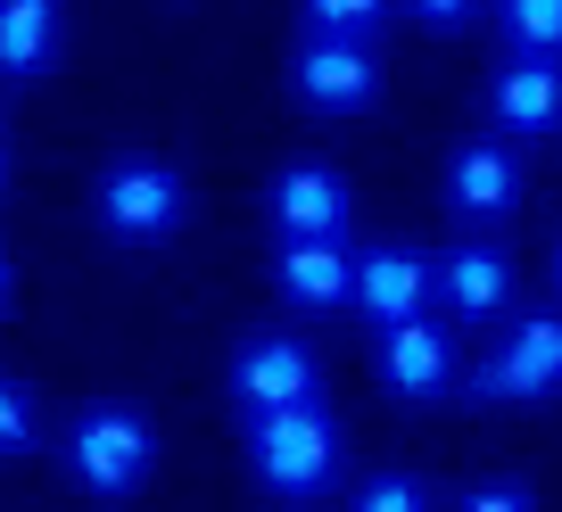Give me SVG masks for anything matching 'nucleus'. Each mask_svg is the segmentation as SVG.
I'll return each mask as SVG.
<instances>
[{
  "instance_id": "f257e3e1",
  "label": "nucleus",
  "mask_w": 562,
  "mask_h": 512,
  "mask_svg": "<svg viewBox=\"0 0 562 512\" xmlns=\"http://www.w3.org/2000/svg\"><path fill=\"white\" fill-rule=\"evenodd\" d=\"M339 455H348V439H339V413L323 406V397L315 406H281V413H248V471H257V488L281 496V504L331 496Z\"/></svg>"
},
{
  "instance_id": "f03ea898",
  "label": "nucleus",
  "mask_w": 562,
  "mask_h": 512,
  "mask_svg": "<svg viewBox=\"0 0 562 512\" xmlns=\"http://www.w3.org/2000/svg\"><path fill=\"white\" fill-rule=\"evenodd\" d=\"M91 207H100V224L116 231V240L158 248V240H175L182 215H191V182H182L166 158H149V149H124V158L100 166V191H91Z\"/></svg>"
},
{
  "instance_id": "7ed1b4c3",
  "label": "nucleus",
  "mask_w": 562,
  "mask_h": 512,
  "mask_svg": "<svg viewBox=\"0 0 562 512\" xmlns=\"http://www.w3.org/2000/svg\"><path fill=\"white\" fill-rule=\"evenodd\" d=\"M149 463H158V430H149V413L140 406H83L67 430V471L83 496H100V504H116V496H133L140 479H149Z\"/></svg>"
},
{
  "instance_id": "20e7f679",
  "label": "nucleus",
  "mask_w": 562,
  "mask_h": 512,
  "mask_svg": "<svg viewBox=\"0 0 562 512\" xmlns=\"http://www.w3.org/2000/svg\"><path fill=\"white\" fill-rule=\"evenodd\" d=\"M554 389H562V315H521L496 339V355L472 372V397H488V406H529Z\"/></svg>"
},
{
  "instance_id": "39448f33",
  "label": "nucleus",
  "mask_w": 562,
  "mask_h": 512,
  "mask_svg": "<svg viewBox=\"0 0 562 512\" xmlns=\"http://www.w3.org/2000/svg\"><path fill=\"white\" fill-rule=\"evenodd\" d=\"M372 372H381V389H389V397H414V406H430V397L456 389V331H447L439 315L389 322V331H372Z\"/></svg>"
},
{
  "instance_id": "423d86ee",
  "label": "nucleus",
  "mask_w": 562,
  "mask_h": 512,
  "mask_svg": "<svg viewBox=\"0 0 562 512\" xmlns=\"http://www.w3.org/2000/svg\"><path fill=\"white\" fill-rule=\"evenodd\" d=\"M232 397H240L248 413L315 406V397H323V372H315V355H306V339H290V331L240 339V355H232Z\"/></svg>"
},
{
  "instance_id": "0eeeda50",
  "label": "nucleus",
  "mask_w": 562,
  "mask_h": 512,
  "mask_svg": "<svg viewBox=\"0 0 562 512\" xmlns=\"http://www.w3.org/2000/svg\"><path fill=\"white\" fill-rule=\"evenodd\" d=\"M265 215H273L281 240H348V215H356L348 174H339V166H323V158H290V166L273 174Z\"/></svg>"
},
{
  "instance_id": "6e6552de",
  "label": "nucleus",
  "mask_w": 562,
  "mask_h": 512,
  "mask_svg": "<svg viewBox=\"0 0 562 512\" xmlns=\"http://www.w3.org/2000/svg\"><path fill=\"white\" fill-rule=\"evenodd\" d=\"M290 83L323 116H364L381 100V58H372V42H315L306 34L299 58H290Z\"/></svg>"
},
{
  "instance_id": "1a4fd4ad",
  "label": "nucleus",
  "mask_w": 562,
  "mask_h": 512,
  "mask_svg": "<svg viewBox=\"0 0 562 512\" xmlns=\"http://www.w3.org/2000/svg\"><path fill=\"white\" fill-rule=\"evenodd\" d=\"M496 141H546L562 133V58H505L488 75Z\"/></svg>"
},
{
  "instance_id": "9d476101",
  "label": "nucleus",
  "mask_w": 562,
  "mask_h": 512,
  "mask_svg": "<svg viewBox=\"0 0 562 512\" xmlns=\"http://www.w3.org/2000/svg\"><path fill=\"white\" fill-rule=\"evenodd\" d=\"M348 306L372 322V331L430 315V257H414V248H364V257H356Z\"/></svg>"
},
{
  "instance_id": "9b49d317",
  "label": "nucleus",
  "mask_w": 562,
  "mask_h": 512,
  "mask_svg": "<svg viewBox=\"0 0 562 512\" xmlns=\"http://www.w3.org/2000/svg\"><path fill=\"white\" fill-rule=\"evenodd\" d=\"M513 198H521L513 141H456L447 149V207L463 224H496V215H513Z\"/></svg>"
},
{
  "instance_id": "f8f14e48",
  "label": "nucleus",
  "mask_w": 562,
  "mask_h": 512,
  "mask_svg": "<svg viewBox=\"0 0 562 512\" xmlns=\"http://www.w3.org/2000/svg\"><path fill=\"white\" fill-rule=\"evenodd\" d=\"M430 298H439L447 315H463V322H496L513 306V257L505 248H480V240L447 248L439 265H430Z\"/></svg>"
},
{
  "instance_id": "ddd939ff",
  "label": "nucleus",
  "mask_w": 562,
  "mask_h": 512,
  "mask_svg": "<svg viewBox=\"0 0 562 512\" xmlns=\"http://www.w3.org/2000/svg\"><path fill=\"white\" fill-rule=\"evenodd\" d=\"M273 282H281L290 306L331 315V306H348V289H356V257H348V240H281L273 248Z\"/></svg>"
},
{
  "instance_id": "4468645a",
  "label": "nucleus",
  "mask_w": 562,
  "mask_h": 512,
  "mask_svg": "<svg viewBox=\"0 0 562 512\" xmlns=\"http://www.w3.org/2000/svg\"><path fill=\"white\" fill-rule=\"evenodd\" d=\"M58 50H67L58 0H0V75H42Z\"/></svg>"
},
{
  "instance_id": "2eb2a0df",
  "label": "nucleus",
  "mask_w": 562,
  "mask_h": 512,
  "mask_svg": "<svg viewBox=\"0 0 562 512\" xmlns=\"http://www.w3.org/2000/svg\"><path fill=\"white\" fill-rule=\"evenodd\" d=\"M315 42H372L389 25V0H299Z\"/></svg>"
},
{
  "instance_id": "dca6fc26",
  "label": "nucleus",
  "mask_w": 562,
  "mask_h": 512,
  "mask_svg": "<svg viewBox=\"0 0 562 512\" xmlns=\"http://www.w3.org/2000/svg\"><path fill=\"white\" fill-rule=\"evenodd\" d=\"M513 58H562V0H505Z\"/></svg>"
},
{
  "instance_id": "f3484780",
  "label": "nucleus",
  "mask_w": 562,
  "mask_h": 512,
  "mask_svg": "<svg viewBox=\"0 0 562 512\" xmlns=\"http://www.w3.org/2000/svg\"><path fill=\"white\" fill-rule=\"evenodd\" d=\"M348 512H430V496H422V479H405V471H372L364 488L348 496Z\"/></svg>"
},
{
  "instance_id": "a211bd4d",
  "label": "nucleus",
  "mask_w": 562,
  "mask_h": 512,
  "mask_svg": "<svg viewBox=\"0 0 562 512\" xmlns=\"http://www.w3.org/2000/svg\"><path fill=\"white\" fill-rule=\"evenodd\" d=\"M25 446H34V397L0 380V455H25Z\"/></svg>"
},
{
  "instance_id": "6ab92c4d",
  "label": "nucleus",
  "mask_w": 562,
  "mask_h": 512,
  "mask_svg": "<svg viewBox=\"0 0 562 512\" xmlns=\"http://www.w3.org/2000/svg\"><path fill=\"white\" fill-rule=\"evenodd\" d=\"M456 512H538V496H529L521 479H480V488H463Z\"/></svg>"
},
{
  "instance_id": "aec40b11",
  "label": "nucleus",
  "mask_w": 562,
  "mask_h": 512,
  "mask_svg": "<svg viewBox=\"0 0 562 512\" xmlns=\"http://www.w3.org/2000/svg\"><path fill=\"white\" fill-rule=\"evenodd\" d=\"M422 25H456V18H472V0H405Z\"/></svg>"
},
{
  "instance_id": "412c9836",
  "label": "nucleus",
  "mask_w": 562,
  "mask_h": 512,
  "mask_svg": "<svg viewBox=\"0 0 562 512\" xmlns=\"http://www.w3.org/2000/svg\"><path fill=\"white\" fill-rule=\"evenodd\" d=\"M9 298H18V265H9V248H0V315H9Z\"/></svg>"
},
{
  "instance_id": "4be33fe9",
  "label": "nucleus",
  "mask_w": 562,
  "mask_h": 512,
  "mask_svg": "<svg viewBox=\"0 0 562 512\" xmlns=\"http://www.w3.org/2000/svg\"><path fill=\"white\" fill-rule=\"evenodd\" d=\"M554 289H562V240H554Z\"/></svg>"
},
{
  "instance_id": "5701e85b",
  "label": "nucleus",
  "mask_w": 562,
  "mask_h": 512,
  "mask_svg": "<svg viewBox=\"0 0 562 512\" xmlns=\"http://www.w3.org/2000/svg\"><path fill=\"white\" fill-rule=\"evenodd\" d=\"M0 182H9V141H0Z\"/></svg>"
}]
</instances>
